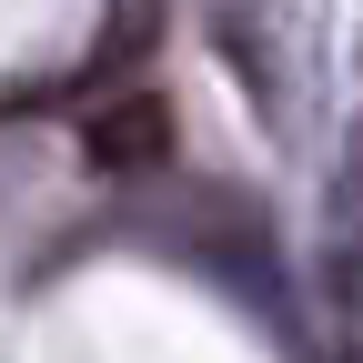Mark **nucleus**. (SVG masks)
<instances>
[{"instance_id": "obj_1", "label": "nucleus", "mask_w": 363, "mask_h": 363, "mask_svg": "<svg viewBox=\"0 0 363 363\" xmlns=\"http://www.w3.org/2000/svg\"><path fill=\"white\" fill-rule=\"evenodd\" d=\"M81 142H91V162H101V172H142V162L172 152V111L152 101V91H131V101H101V111H91Z\"/></svg>"}, {"instance_id": "obj_2", "label": "nucleus", "mask_w": 363, "mask_h": 363, "mask_svg": "<svg viewBox=\"0 0 363 363\" xmlns=\"http://www.w3.org/2000/svg\"><path fill=\"white\" fill-rule=\"evenodd\" d=\"M343 222H353V252H363V121L343 142Z\"/></svg>"}]
</instances>
